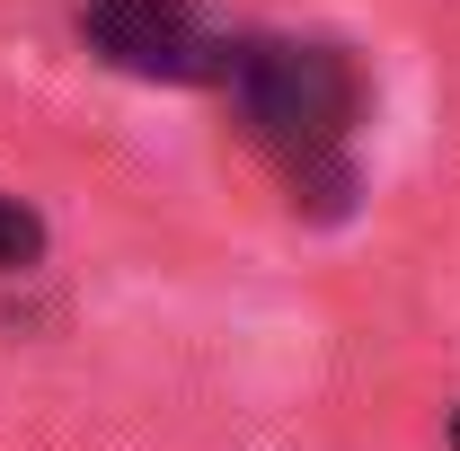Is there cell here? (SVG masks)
<instances>
[{
    "mask_svg": "<svg viewBox=\"0 0 460 451\" xmlns=\"http://www.w3.org/2000/svg\"><path fill=\"white\" fill-rule=\"evenodd\" d=\"M230 98L248 115V133L284 160V177L319 204H345V133H354V107H363V80L337 45L319 36H248L230 54Z\"/></svg>",
    "mask_w": 460,
    "mask_h": 451,
    "instance_id": "obj_1",
    "label": "cell"
},
{
    "mask_svg": "<svg viewBox=\"0 0 460 451\" xmlns=\"http://www.w3.org/2000/svg\"><path fill=\"white\" fill-rule=\"evenodd\" d=\"M36 248H45V222L18 204V195H0V275H18V266H36Z\"/></svg>",
    "mask_w": 460,
    "mask_h": 451,
    "instance_id": "obj_3",
    "label": "cell"
},
{
    "mask_svg": "<svg viewBox=\"0 0 460 451\" xmlns=\"http://www.w3.org/2000/svg\"><path fill=\"white\" fill-rule=\"evenodd\" d=\"M80 36L133 80H230V54H239L195 18V0H89Z\"/></svg>",
    "mask_w": 460,
    "mask_h": 451,
    "instance_id": "obj_2",
    "label": "cell"
}]
</instances>
